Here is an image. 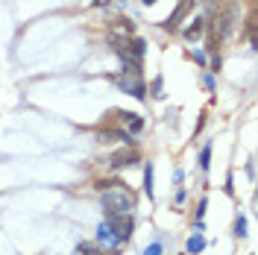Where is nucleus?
<instances>
[{
  "instance_id": "5",
  "label": "nucleus",
  "mask_w": 258,
  "mask_h": 255,
  "mask_svg": "<svg viewBox=\"0 0 258 255\" xmlns=\"http://www.w3.org/2000/svg\"><path fill=\"white\" fill-rule=\"evenodd\" d=\"M114 82H117V85H120L129 97H135V100H144V97H147L144 80H135V77H132V80H126V77H114Z\"/></svg>"
},
{
  "instance_id": "24",
  "label": "nucleus",
  "mask_w": 258,
  "mask_h": 255,
  "mask_svg": "<svg viewBox=\"0 0 258 255\" xmlns=\"http://www.w3.org/2000/svg\"><path fill=\"white\" fill-rule=\"evenodd\" d=\"M185 200H188V191H185V188H179V191H176V206H182Z\"/></svg>"
},
{
  "instance_id": "12",
  "label": "nucleus",
  "mask_w": 258,
  "mask_h": 255,
  "mask_svg": "<svg viewBox=\"0 0 258 255\" xmlns=\"http://www.w3.org/2000/svg\"><path fill=\"white\" fill-rule=\"evenodd\" d=\"M153 179H156V176H153V164H147V161H144V194L150 197V200L156 197V188H153Z\"/></svg>"
},
{
  "instance_id": "14",
  "label": "nucleus",
  "mask_w": 258,
  "mask_h": 255,
  "mask_svg": "<svg viewBox=\"0 0 258 255\" xmlns=\"http://www.w3.org/2000/svg\"><path fill=\"white\" fill-rule=\"evenodd\" d=\"M206 211H209V200L203 197V200L197 203V211H194V226H197V229H203V217H206Z\"/></svg>"
},
{
  "instance_id": "1",
  "label": "nucleus",
  "mask_w": 258,
  "mask_h": 255,
  "mask_svg": "<svg viewBox=\"0 0 258 255\" xmlns=\"http://www.w3.org/2000/svg\"><path fill=\"white\" fill-rule=\"evenodd\" d=\"M100 206L106 211V220H117L135 211V194L126 185H117L112 191H100Z\"/></svg>"
},
{
  "instance_id": "19",
  "label": "nucleus",
  "mask_w": 258,
  "mask_h": 255,
  "mask_svg": "<svg viewBox=\"0 0 258 255\" xmlns=\"http://www.w3.org/2000/svg\"><path fill=\"white\" fill-rule=\"evenodd\" d=\"M235 238H246V217H238V220H235Z\"/></svg>"
},
{
  "instance_id": "25",
  "label": "nucleus",
  "mask_w": 258,
  "mask_h": 255,
  "mask_svg": "<svg viewBox=\"0 0 258 255\" xmlns=\"http://www.w3.org/2000/svg\"><path fill=\"white\" fill-rule=\"evenodd\" d=\"M246 176H249V179H252V176H255V161H252V159L246 161Z\"/></svg>"
},
{
  "instance_id": "7",
  "label": "nucleus",
  "mask_w": 258,
  "mask_h": 255,
  "mask_svg": "<svg viewBox=\"0 0 258 255\" xmlns=\"http://www.w3.org/2000/svg\"><path fill=\"white\" fill-rule=\"evenodd\" d=\"M206 27H209V24H206V18H197V21H191V27H185V38H188V41H197V38L206 32Z\"/></svg>"
},
{
  "instance_id": "22",
  "label": "nucleus",
  "mask_w": 258,
  "mask_h": 255,
  "mask_svg": "<svg viewBox=\"0 0 258 255\" xmlns=\"http://www.w3.org/2000/svg\"><path fill=\"white\" fill-rule=\"evenodd\" d=\"M226 194H229V197L235 194V179H232V173L226 176Z\"/></svg>"
},
{
  "instance_id": "8",
  "label": "nucleus",
  "mask_w": 258,
  "mask_h": 255,
  "mask_svg": "<svg viewBox=\"0 0 258 255\" xmlns=\"http://www.w3.org/2000/svg\"><path fill=\"white\" fill-rule=\"evenodd\" d=\"M123 126H126V132L129 135H132V138H135V135H138V132H144V117H141V114H129L126 120H123Z\"/></svg>"
},
{
  "instance_id": "21",
  "label": "nucleus",
  "mask_w": 258,
  "mask_h": 255,
  "mask_svg": "<svg viewBox=\"0 0 258 255\" xmlns=\"http://www.w3.org/2000/svg\"><path fill=\"white\" fill-rule=\"evenodd\" d=\"M220 62H223V59H220V53H217V50H211V71H220Z\"/></svg>"
},
{
  "instance_id": "20",
  "label": "nucleus",
  "mask_w": 258,
  "mask_h": 255,
  "mask_svg": "<svg viewBox=\"0 0 258 255\" xmlns=\"http://www.w3.org/2000/svg\"><path fill=\"white\" fill-rule=\"evenodd\" d=\"M144 255H161V240H153V243L144 249Z\"/></svg>"
},
{
  "instance_id": "6",
  "label": "nucleus",
  "mask_w": 258,
  "mask_h": 255,
  "mask_svg": "<svg viewBox=\"0 0 258 255\" xmlns=\"http://www.w3.org/2000/svg\"><path fill=\"white\" fill-rule=\"evenodd\" d=\"M126 53L132 56V59H144L147 56V41L141 38V35H132V38H129V50Z\"/></svg>"
},
{
  "instance_id": "17",
  "label": "nucleus",
  "mask_w": 258,
  "mask_h": 255,
  "mask_svg": "<svg viewBox=\"0 0 258 255\" xmlns=\"http://www.w3.org/2000/svg\"><path fill=\"white\" fill-rule=\"evenodd\" d=\"M209 167H211V144H206L200 150V170H209Z\"/></svg>"
},
{
  "instance_id": "15",
  "label": "nucleus",
  "mask_w": 258,
  "mask_h": 255,
  "mask_svg": "<svg viewBox=\"0 0 258 255\" xmlns=\"http://www.w3.org/2000/svg\"><path fill=\"white\" fill-rule=\"evenodd\" d=\"M150 94L156 97V100H161V97H164V77H153V80H150Z\"/></svg>"
},
{
  "instance_id": "16",
  "label": "nucleus",
  "mask_w": 258,
  "mask_h": 255,
  "mask_svg": "<svg viewBox=\"0 0 258 255\" xmlns=\"http://www.w3.org/2000/svg\"><path fill=\"white\" fill-rule=\"evenodd\" d=\"M112 24H114V30H123L126 35H132V32H135V24H132L129 18H123V15H117V18L112 21Z\"/></svg>"
},
{
  "instance_id": "18",
  "label": "nucleus",
  "mask_w": 258,
  "mask_h": 255,
  "mask_svg": "<svg viewBox=\"0 0 258 255\" xmlns=\"http://www.w3.org/2000/svg\"><path fill=\"white\" fill-rule=\"evenodd\" d=\"M203 85H206V91H211V94H214V88H217V77H214V74H203Z\"/></svg>"
},
{
  "instance_id": "9",
  "label": "nucleus",
  "mask_w": 258,
  "mask_h": 255,
  "mask_svg": "<svg viewBox=\"0 0 258 255\" xmlns=\"http://www.w3.org/2000/svg\"><path fill=\"white\" fill-rule=\"evenodd\" d=\"M112 238H114V229H112V223H109V220H103V223L97 226V235H94V240H97V243H112Z\"/></svg>"
},
{
  "instance_id": "13",
  "label": "nucleus",
  "mask_w": 258,
  "mask_h": 255,
  "mask_svg": "<svg viewBox=\"0 0 258 255\" xmlns=\"http://www.w3.org/2000/svg\"><path fill=\"white\" fill-rule=\"evenodd\" d=\"M117 185H126L123 179H117V176H109V179H97V191H112V188H117Z\"/></svg>"
},
{
  "instance_id": "4",
  "label": "nucleus",
  "mask_w": 258,
  "mask_h": 255,
  "mask_svg": "<svg viewBox=\"0 0 258 255\" xmlns=\"http://www.w3.org/2000/svg\"><path fill=\"white\" fill-rule=\"evenodd\" d=\"M194 3H197V0H179V6L173 9V12H170V18H167V21H164L161 27H164L167 32L179 30V24H182V21H185V15H188V12L194 9Z\"/></svg>"
},
{
  "instance_id": "26",
  "label": "nucleus",
  "mask_w": 258,
  "mask_h": 255,
  "mask_svg": "<svg viewBox=\"0 0 258 255\" xmlns=\"http://www.w3.org/2000/svg\"><path fill=\"white\" fill-rule=\"evenodd\" d=\"M182 179H185V170H182V167H179L176 173H173V182H176V185H182Z\"/></svg>"
},
{
  "instance_id": "23",
  "label": "nucleus",
  "mask_w": 258,
  "mask_h": 255,
  "mask_svg": "<svg viewBox=\"0 0 258 255\" xmlns=\"http://www.w3.org/2000/svg\"><path fill=\"white\" fill-rule=\"evenodd\" d=\"M206 59H209V56H206V53H203V50H194V62L206 65Z\"/></svg>"
},
{
  "instance_id": "10",
  "label": "nucleus",
  "mask_w": 258,
  "mask_h": 255,
  "mask_svg": "<svg viewBox=\"0 0 258 255\" xmlns=\"http://www.w3.org/2000/svg\"><path fill=\"white\" fill-rule=\"evenodd\" d=\"M109 47H112L114 53H126L129 50V38L117 35V32H109Z\"/></svg>"
},
{
  "instance_id": "2",
  "label": "nucleus",
  "mask_w": 258,
  "mask_h": 255,
  "mask_svg": "<svg viewBox=\"0 0 258 255\" xmlns=\"http://www.w3.org/2000/svg\"><path fill=\"white\" fill-rule=\"evenodd\" d=\"M235 24H238V3L229 0L223 9L214 15V30H211V35H209V53L211 50H217V44L226 41V38L235 32Z\"/></svg>"
},
{
  "instance_id": "3",
  "label": "nucleus",
  "mask_w": 258,
  "mask_h": 255,
  "mask_svg": "<svg viewBox=\"0 0 258 255\" xmlns=\"http://www.w3.org/2000/svg\"><path fill=\"white\" fill-rule=\"evenodd\" d=\"M132 164H141V153L135 147L117 150V153H112V159H109V167L112 170H123V167H132Z\"/></svg>"
},
{
  "instance_id": "28",
  "label": "nucleus",
  "mask_w": 258,
  "mask_h": 255,
  "mask_svg": "<svg viewBox=\"0 0 258 255\" xmlns=\"http://www.w3.org/2000/svg\"><path fill=\"white\" fill-rule=\"evenodd\" d=\"M144 3H147V6H153V3H156V0H144Z\"/></svg>"
},
{
  "instance_id": "11",
  "label": "nucleus",
  "mask_w": 258,
  "mask_h": 255,
  "mask_svg": "<svg viewBox=\"0 0 258 255\" xmlns=\"http://www.w3.org/2000/svg\"><path fill=\"white\" fill-rule=\"evenodd\" d=\"M185 249H188L191 255H200L203 249H206V238H203V235H191L188 243H185Z\"/></svg>"
},
{
  "instance_id": "27",
  "label": "nucleus",
  "mask_w": 258,
  "mask_h": 255,
  "mask_svg": "<svg viewBox=\"0 0 258 255\" xmlns=\"http://www.w3.org/2000/svg\"><path fill=\"white\" fill-rule=\"evenodd\" d=\"M112 0H94V6H109Z\"/></svg>"
}]
</instances>
